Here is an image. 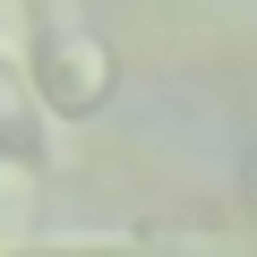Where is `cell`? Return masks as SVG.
<instances>
[{
    "instance_id": "obj_1",
    "label": "cell",
    "mask_w": 257,
    "mask_h": 257,
    "mask_svg": "<svg viewBox=\"0 0 257 257\" xmlns=\"http://www.w3.org/2000/svg\"><path fill=\"white\" fill-rule=\"evenodd\" d=\"M35 94H43L52 120H94V111L120 94V52H111L94 26L43 9V18H35Z\"/></svg>"
},
{
    "instance_id": "obj_2",
    "label": "cell",
    "mask_w": 257,
    "mask_h": 257,
    "mask_svg": "<svg viewBox=\"0 0 257 257\" xmlns=\"http://www.w3.org/2000/svg\"><path fill=\"white\" fill-rule=\"evenodd\" d=\"M35 248H43V163L0 155V257H35Z\"/></svg>"
},
{
    "instance_id": "obj_3",
    "label": "cell",
    "mask_w": 257,
    "mask_h": 257,
    "mask_svg": "<svg viewBox=\"0 0 257 257\" xmlns=\"http://www.w3.org/2000/svg\"><path fill=\"white\" fill-rule=\"evenodd\" d=\"M43 146H52V111L35 94V69H18L0 52V155H35L43 163Z\"/></svg>"
},
{
    "instance_id": "obj_4",
    "label": "cell",
    "mask_w": 257,
    "mask_h": 257,
    "mask_svg": "<svg viewBox=\"0 0 257 257\" xmlns=\"http://www.w3.org/2000/svg\"><path fill=\"white\" fill-rule=\"evenodd\" d=\"M35 257H155L138 240H69V248H35Z\"/></svg>"
},
{
    "instance_id": "obj_5",
    "label": "cell",
    "mask_w": 257,
    "mask_h": 257,
    "mask_svg": "<svg viewBox=\"0 0 257 257\" xmlns=\"http://www.w3.org/2000/svg\"><path fill=\"white\" fill-rule=\"evenodd\" d=\"M240 214L257 223V146H248V163H240Z\"/></svg>"
}]
</instances>
